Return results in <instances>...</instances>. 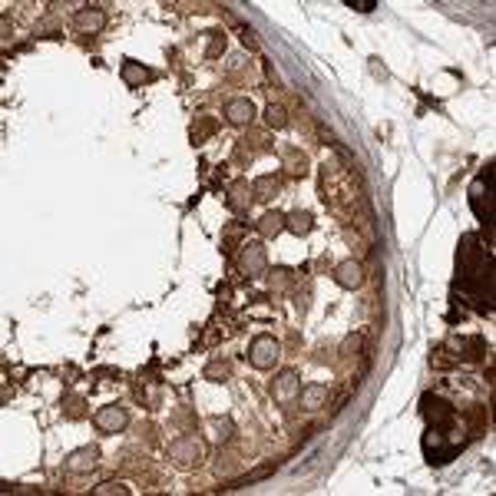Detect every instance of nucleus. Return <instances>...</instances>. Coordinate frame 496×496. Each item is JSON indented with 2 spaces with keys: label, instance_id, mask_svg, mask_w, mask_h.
<instances>
[{
  "label": "nucleus",
  "instance_id": "1",
  "mask_svg": "<svg viewBox=\"0 0 496 496\" xmlns=\"http://www.w3.org/2000/svg\"><path fill=\"white\" fill-rule=\"evenodd\" d=\"M248 361L251 367H258V371H268L271 364L278 361V341L275 338H268V334H258L251 347H248Z\"/></svg>",
  "mask_w": 496,
  "mask_h": 496
},
{
  "label": "nucleus",
  "instance_id": "2",
  "mask_svg": "<svg viewBox=\"0 0 496 496\" xmlns=\"http://www.w3.org/2000/svg\"><path fill=\"white\" fill-rule=\"evenodd\" d=\"M169 457L179 463V466H196L202 460V444H198L196 437H176L172 444H169Z\"/></svg>",
  "mask_w": 496,
  "mask_h": 496
},
{
  "label": "nucleus",
  "instance_id": "3",
  "mask_svg": "<svg viewBox=\"0 0 496 496\" xmlns=\"http://www.w3.org/2000/svg\"><path fill=\"white\" fill-rule=\"evenodd\" d=\"M265 265H268V255H265V248L258 242H248L242 245V255H238V268L245 271L248 278H258L265 271Z\"/></svg>",
  "mask_w": 496,
  "mask_h": 496
},
{
  "label": "nucleus",
  "instance_id": "4",
  "mask_svg": "<svg viewBox=\"0 0 496 496\" xmlns=\"http://www.w3.org/2000/svg\"><path fill=\"white\" fill-rule=\"evenodd\" d=\"M93 424H96L103 433H119V430L130 424V413L123 411V407H116V404H110V407H99V411L93 413Z\"/></svg>",
  "mask_w": 496,
  "mask_h": 496
},
{
  "label": "nucleus",
  "instance_id": "5",
  "mask_svg": "<svg viewBox=\"0 0 496 496\" xmlns=\"http://www.w3.org/2000/svg\"><path fill=\"white\" fill-rule=\"evenodd\" d=\"M298 391H301V380H298L295 371H281L278 378H275V384H271V397L278 404H288L291 397H298Z\"/></svg>",
  "mask_w": 496,
  "mask_h": 496
},
{
  "label": "nucleus",
  "instance_id": "6",
  "mask_svg": "<svg viewBox=\"0 0 496 496\" xmlns=\"http://www.w3.org/2000/svg\"><path fill=\"white\" fill-rule=\"evenodd\" d=\"M424 417H427L433 427H450L453 424V407L437 400V397H424Z\"/></svg>",
  "mask_w": 496,
  "mask_h": 496
},
{
  "label": "nucleus",
  "instance_id": "7",
  "mask_svg": "<svg viewBox=\"0 0 496 496\" xmlns=\"http://www.w3.org/2000/svg\"><path fill=\"white\" fill-rule=\"evenodd\" d=\"M99 460V450L96 446H80V450H73L70 457H66V470L70 473H90Z\"/></svg>",
  "mask_w": 496,
  "mask_h": 496
},
{
  "label": "nucleus",
  "instance_id": "8",
  "mask_svg": "<svg viewBox=\"0 0 496 496\" xmlns=\"http://www.w3.org/2000/svg\"><path fill=\"white\" fill-rule=\"evenodd\" d=\"M334 278H338L341 288H361L364 271H361V265L354 262V258H347V262H341L338 268H334Z\"/></svg>",
  "mask_w": 496,
  "mask_h": 496
},
{
  "label": "nucleus",
  "instance_id": "9",
  "mask_svg": "<svg viewBox=\"0 0 496 496\" xmlns=\"http://www.w3.org/2000/svg\"><path fill=\"white\" fill-rule=\"evenodd\" d=\"M106 27V14L99 10V7H83L80 14H76V30L83 33H99Z\"/></svg>",
  "mask_w": 496,
  "mask_h": 496
},
{
  "label": "nucleus",
  "instance_id": "10",
  "mask_svg": "<svg viewBox=\"0 0 496 496\" xmlns=\"http://www.w3.org/2000/svg\"><path fill=\"white\" fill-rule=\"evenodd\" d=\"M225 119L235 123V126H248V123L255 119V106H251V99H231L229 106H225Z\"/></svg>",
  "mask_w": 496,
  "mask_h": 496
},
{
  "label": "nucleus",
  "instance_id": "11",
  "mask_svg": "<svg viewBox=\"0 0 496 496\" xmlns=\"http://www.w3.org/2000/svg\"><path fill=\"white\" fill-rule=\"evenodd\" d=\"M328 394H331L328 384H308V387L301 391V407H304V411H318V407L328 400Z\"/></svg>",
  "mask_w": 496,
  "mask_h": 496
},
{
  "label": "nucleus",
  "instance_id": "12",
  "mask_svg": "<svg viewBox=\"0 0 496 496\" xmlns=\"http://www.w3.org/2000/svg\"><path fill=\"white\" fill-rule=\"evenodd\" d=\"M258 231H262V238H275L285 231V212H265L262 222H258Z\"/></svg>",
  "mask_w": 496,
  "mask_h": 496
},
{
  "label": "nucleus",
  "instance_id": "13",
  "mask_svg": "<svg viewBox=\"0 0 496 496\" xmlns=\"http://www.w3.org/2000/svg\"><path fill=\"white\" fill-rule=\"evenodd\" d=\"M146 80H152V73H149L146 66H139L136 60H126V63H123V83H126V86H143Z\"/></svg>",
  "mask_w": 496,
  "mask_h": 496
},
{
  "label": "nucleus",
  "instance_id": "14",
  "mask_svg": "<svg viewBox=\"0 0 496 496\" xmlns=\"http://www.w3.org/2000/svg\"><path fill=\"white\" fill-rule=\"evenodd\" d=\"M278 189H281V182L275 179V176H258L255 179V185H251V192H255V198H271V196H278Z\"/></svg>",
  "mask_w": 496,
  "mask_h": 496
},
{
  "label": "nucleus",
  "instance_id": "15",
  "mask_svg": "<svg viewBox=\"0 0 496 496\" xmlns=\"http://www.w3.org/2000/svg\"><path fill=\"white\" fill-rule=\"evenodd\" d=\"M285 229L295 231V235H308V231H311V212H291V215H285Z\"/></svg>",
  "mask_w": 496,
  "mask_h": 496
},
{
  "label": "nucleus",
  "instance_id": "16",
  "mask_svg": "<svg viewBox=\"0 0 496 496\" xmlns=\"http://www.w3.org/2000/svg\"><path fill=\"white\" fill-rule=\"evenodd\" d=\"M265 119H268V126H275V130H285V123H288V119H285V110L275 106V103L265 110Z\"/></svg>",
  "mask_w": 496,
  "mask_h": 496
},
{
  "label": "nucleus",
  "instance_id": "17",
  "mask_svg": "<svg viewBox=\"0 0 496 496\" xmlns=\"http://www.w3.org/2000/svg\"><path fill=\"white\" fill-rule=\"evenodd\" d=\"M205 378L215 380V378H229V361H212L205 367Z\"/></svg>",
  "mask_w": 496,
  "mask_h": 496
},
{
  "label": "nucleus",
  "instance_id": "18",
  "mask_svg": "<svg viewBox=\"0 0 496 496\" xmlns=\"http://www.w3.org/2000/svg\"><path fill=\"white\" fill-rule=\"evenodd\" d=\"M271 470H275V466H271V463H268V466H262V470H255V473H248V477L235 479V483H231L229 490H235V486H245V483H251V479H262V477H268V473H271Z\"/></svg>",
  "mask_w": 496,
  "mask_h": 496
},
{
  "label": "nucleus",
  "instance_id": "19",
  "mask_svg": "<svg viewBox=\"0 0 496 496\" xmlns=\"http://www.w3.org/2000/svg\"><path fill=\"white\" fill-rule=\"evenodd\" d=\"M93 493H96V496H110V493L126 496V493H130V486H123V483H103V486H96Z\"/></svg>",
  "mask_w": 496,
  "mask_h": 496
},
{
  "label": "nucleus",
  "instance_id": "20",
  "mask_svg": "<svg viewBox=\"0 0 496 496\" xmlns=\"http://www.w3.org/2000/svg\"><path fill=\"white\" fill-rule=\"evenodd\" d=\"M212 430H215V437H218V440H229L231 424H229V420H218V417H215V420H212Z\"/></svg>",
  "mask_w": 496,
  "mask_h": 496
},
{
  "label": "nucleus",
  "instance_id": "21",
  "mask_svg": "<svg viewBox=\"0 0 496 496\" xmlns=\"http://www.w3.org/2000/svg\"><path fill=\"white\" fill-rule=\"evenodd\" d=\"M288 163H291V176H304V156H295V152H288Z\"/></svg>",
  "mask_w": 496,
  "mask_h": 496
},
{
  "label": "nucleus",
  "instance_id": "22",
  "mask_svg": "<svg viewBox=\"0 0 496 496\" xmlns=\"http://www.w3.org/2000/svg\"><path fill=\"white\" fill-rule=\"evenodd\" d=\"M347 3H351L354 10H361V14H367V10H374V7H378L374 0H347Z\"/></svg>",
  "mask_w": 496,
  "mask_h": 496
}]
</instances>
